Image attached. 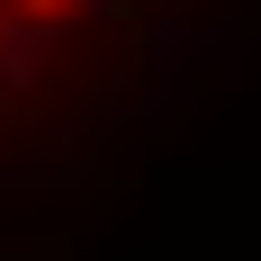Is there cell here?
Segmentation results:
<instances>
[{"label": "cell", "instance_id": "cell-1", "mask_svg": "<svg viewBox=\"0 0 261 261\" xmlns=\"http://www.w3.org/2000/svg\"><path fill=\"white\" fill-rule=\"evenodd\" d=\"M9 9H27V18H63L72 0H9Z\"/></svg>", "mask_w": 261, "mask_h": 261}, {"label": "cell", "instance_id": "cell-2", "mask_svg": "<svg viewBox=\"0 0 261 261\" xmlns=\"http://www.w3.org/2000/svg\"><path fill=\"white\" fill-rule=\"evenodd\" d=\"M90 9H117V0H90Z\"/></svg>", "mask_w": 261, "mask_h": 261}]
</instances>
